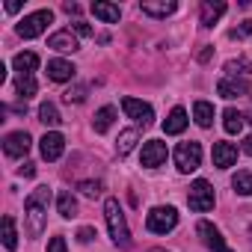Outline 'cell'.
<instances>
[{
  "label": "cell",
  "mask_w": 252,
  "mask_h": 252,
  "mask_svg": "<svg viewBox=\"0 0 252 252\" xmlns=\"http://www.w3.org/2000/svg\"><path fill=\"white\" fill-rule=\"evenodd\" d=\"M39 122H45V125H60V122H63V116H60V110H57V104H51V101H45V104L39 107Z\"/></svg>",
  "instance_id": "83f0119b"
},
{
  "label": "cell",
  "mask_w": 252,
  "mask_h": 252,
  "mask_svg": "<svg viewBox=\"0 0 252 252\" xmlns=\"http://www.w3.org/2000/svg\"><path fill=\"white\" fill-rule=\"evenodd\" d=\"M104 217H107L113 243L122 246V249H128V246H131V231H128L125 214H122V208H119V199H107V202H104Z\"/></svg>",
  "instance_id": "7a4b0ae2"
},
{
  "label": "cell",
  "mask_w": 252,
  "mask_h": 252,
  "mask_svg": "<svg viewBox=\"0 0 252 252\" xmlns=\"http://www.w3.org/2000/svg\"><path fill=\"white\" fill-rule=\"evenodd\" d=\"M249 240H252V225H249Z\"/></svg>",
  "instance_id": "7bdbcfd3"
},
{
  "label": "cell",
  "mask_w": 252,
  "mask_h": 252,
  "mask_svg": "<svg viewBox=\"0 0 252 252\" xmlns=\"http://www.w3.org/2000/svg\"><path fill=\"white\" fill-rule=\"evenodd\" d=\"M3 246L6 249L18 246V231H15V220L12 217H3Z\"/></svg>",
  "instance_id": "f546056e"
},
{
  "label": "cell",
  "mask_w": 252,
  "mask_h": 252,
  "mask_svg": "<svg viewBox=\"0 0 252 252\" xmlns=\"http://www.w3.org/2000/svg\"><path fill=\"white\" fill-rule=\"evenodd\" d=\"M231 187L237 196H252V172H237L231 178Z\"/></svg>",
  "instance_id": "4316f807"
},
{
  "label": "cell",
  "mask_w": 252,
  "mask_h": 252,
  "mask_svg": "<svg viewBox=\"0 0 252 252\" xmlns=\"http://www.w3.org/2000/svg\"><path fill=\"white\" fill-rule=\"evenodd\" d=\"M12 65L18 68V74H33V71L39 68V57H36L33 51H24V54H15V60H12Z\"/></svg>",
  "instance_id": "44dd1931"
},
{
  "label": "cell",
  "mask_w": 252,
  "mask_h": 252,
  "mask_svg": "<svg viewBox=\"0 0 252 252\" xmlns=\"http://www.w3.org/2000/svg\"><path fill=\"white\" fill-rule=\"evenodd\" d=\"M21 9V3H15V0H9V3H6V12H18Z\"/></svg>",
  "instance_id": "ab89813d"
},
{
  "label": "cell",
  "mask_w": 252,
  "mask_h": 252,
  "mask_svg": "<svg viewBox=\"0 0 252 252\" xmlns=\"http://www.w3.org/2000/svg\"><path fill=\"white\" fill-rule=\"evenodd\" d=\"M92 237H95V228H89V225H83V228L77 231V240H80V243H89Z\"/></svg>",
  "instance_id": "e575fe53"
},
{
  "label": "cell",
  "mask_w": 252,
  "mask_h": 252,
  "mask_svg": "<svg viewBox=\"0 0 252 252\" xmlns=\"http://www.w3.org/2000/svg\"><path fill=\"white\" fill-rule=\"evenodd\" d=\"M149 252H163V249H149Z\"/></svg>",
  "instance_id": "b9f144b4"
},
{
  "label": "cell",
  "mask_w": 252,
  "mask_h": 252,
  "mask_svg": "<svg viewBox=\"0 0 252 252\" xmlns=\"http://www.w3.org/2000/svg\"><path fill=\"white\" fill-rule=\"evenodd\" d=\"M39 149H42V158H45V160H60V158H63V152H65V137H63V134H57V131H51V134H45V137H42Z\"/></svg>",
  "instance_id": "9c48e42d"
},
{
  "label": "cell",
  "mask_w": 252,
  "mask_h": 252,
  "mask_svg": "<svg viewBox=\"0 0 252 252\" xmlns=\"http://www.w3.org/2000/svg\"><path fill=\"white\" fill-rule=\"evenodd\" d=\"M175 225H178V211H175L172 205H158V208H152L149 217H146V228L155 231V234H166V231H172Z\"/></svg>",
  "instance_id": "3957f363"
},
{
  "label": "cell",
  "mask_w": 252,
  "mask_h": 252,
  "mask_svg": "<svg viewBox=\"0 0 252 252\" xmlns=\"http://www.w3.org/2000/svg\"><path fill=\"white\" fill-rule=\"evenodd\" d=\"M122 110L128 113V119H134L137 125H143V128H149V125L155 122V110H152V104H146V101L122 98Z\"/></svg>",
  "instance_id": "52a82bcc"
},
{
  "label": "cell",
  "mask_w": 252,
  "mask_h": 252,
  "mask_svg": "<svg viewBox=\"0 0 252 252\" xmlns=\"http://www.w3.org/2000/svg\"><path fill=\"white\" fill-rule=\"evenodd\" d=\"M57 211H60V217H65V220H71V217L77 214V202H74V196H71L68 190H63V193L57 196Z\"/></svg>",
  "instance_id": "cb8c5ba5"
},
{
  "label": "cell",
  "mask_w": 252,
  "mask_h": 252,
  "mask_svg": "<svg viewBox=\"0 0 252 252\" xmlns=\"http://www.w3.org/2000/svg\"><path fill=\"white\" fill-rule=\"evenodd\" d=\"M240 36H252V18L240 24Z\"/></svg>",
  "instance_id": "8d00e7d4"
},
{
  "label": "cell",
  "mask_w": 252,
  "mask_h": 252,
  "mask_svg": "<svg viewBox=\"0 0 252 252\" xmlns=\"http://www.w3.org/2000/svg\"><path fill=\"white\" fill-rule=\"evenodd\" d=\"M222 12H225V3L222 0H205L202 3V27H214L220 18H222Z\"/></svg>",
  "instance_id": "2e32d148"
},
{
  "label": "cell",
  "mask_w": 252,
  "mask_h": 252,
  "mask_svg": "<svg viewBox=\"0 0 252 252\" xmlns=\"http://www.w3.org/2000/svg\"><path fill=\"white\" fill-rule=\"evenodd\" d=\"M249 92H252V89H249Z\"/></svg>",
  "instance_id": "ee69618b"
},
{
  "label": "cell",
  "mask_w": 252,
  "mask_h": 252,
  "mask_svg": "<svg viewBox=\"0 0 252 252\" xmlns=\"http://www.w3.org/2000/svg\"><path fill=\"white\" fill-rule=\"evenodd\" d=\"M234 160H237V149L231 143H214V166L217 169H228V166H234Z\"/></svg>",
  "instance_id": "5bb4252c"
},
{
  "label": "cell",
  "mask_w": 252,
  "mask_h": 252,
  "mask_svg": "<svg viewBox=\"0 0 252 252\" xmlns=\"http://www.w3.org/2000/svg\"><path fill=\"white\" fill-rule=\"evenodd\" d=\"M48 48L60 51V54H74L77 51V36L71 30H57L51 39H48Z\"/></svg>",
  "instance_id": "7c38bea8"
},
{
  "label": "cell",
  "mask_w": 252,
  "mask_h": 252,
  "mask_svg": "<svg viewBox=\"0 0 252 252\" xmlns=\"http://www.w3.org/2000/svg\"><path fill=\"white\" fill-rule=\"evenodd\" d=\"M140 9L146 15H152V18H166V15H172L178 9V3H175V0H143Z\"/></svg>",
  "instance_id": "4fadbf2b"
},
{
  "label": "cell",
  "mask_w": 252,
  "mask_h": 252,
  "mask_svg": "<svg viewBox=\"0 0 252 252\" xmlns=\"http://www.w3.org/2000/svg\"><path fill=\"white\" fill-rule=\"evenodd\" d=\"M83 98H86V86H74V89H68V92H65V101H68V104H71V101H74V104H80Z\"/></svg>",
  "instance_id": "4dcf8cb0"
},
{
  "label": "cell",
  "mask_w": 252,
  "mask_h": 252,
  "mask_svg": "<svg viewBox=\"0 0 252 252\" xmlns=\"http://www.w3.org/2000/svg\"><path fill=\"white\" fill-rule=\"evenodd\" d=\"M80 190L86 196H98L101 193V181H80Z\"/></svg>",
  "instance_id": "1f68e13d"
},
{
  "label": "cell",
  "mask_w": 252,
  "mask_h": 252,
  "mask_svg": "<svg viewBox=\"0 0 252 252\" xmlns=\"http://www.w3.org/2000/svg\"><path fill=\"white\" fill-rule=\"evenodd\" d=\"M243 122H246V116L237 113L234 107L222 110V128H225V134H240L243 131Z\"/></svg>",
  "instance_id": "d6986e66"
},
{
  "label": "cell",
  "mask_w": 252,
  "mask_h": 252,
  "mask_svg": "<svg viewBox=\"0 0 252 252\" xmlns=\"http://www.w3.org/2000/svg\"><path fill=\"white\" fill-rule=\"evenodd\" d=\"M187 110L184 107H175L169 116H166V122H163V134H181L184 128H187Z\"/></svg>",
  "instance_id": "e0dca14e"
},
{
  "label": "cell",
  "mask_w": 252,
  "mask_h": 252,
  "mask_svg": "<svg viewBox=\"0 0 252 252\" xmlns=\"http://www.w3.org/2000/svg\"><path fill=\"white\" fill-rule=\"evenodd\" d=\"M137 140H140V131L137 128H128V131H122L119 134V143H116V152H119V158H125L134 146H137Z\"/></svg>",
  "instance_id": "603a6c76"
},
{
  "label": "cell",
  "mask_w": 252,
  "mask_h": 252,
  "mask_svg": "<svg viewBox=\"0 0 252 252\" xmlns=\"http://www.w3.org/2000/svg\"><path fill=\"white\" fill-rule=\"evenodd\" d=\"M15 89H18L21 98H33V95H36V80H33V74H18Z\"/></svg>",
  "instance_id": "f1b7e54d"
},
{
  "label": "cell",
  "mask_w": 252,
  "mask_h": 252,
  "mask_svg": "<svg viewBox=\"0 0 252 252\" xmlns=\"http://www.w3.org/2000/svg\"><path fill=\"white\" fill-rule=\"evenodd\" d=\"M48 205H51V190L48 187H36L27 202H24V220H27V231L30 237H39L48 220Z\"/></svg>",
  "instance_id": "6da1fadb"
},
{
  "label": "cell",
  "mask_w": 252,
  "mask_h": 252,
  "mask_svg": "<svg viewBox=\"0 0 252 252\" xmlns=\"http://www.w3.org/2000/svg\"><path fill=\"white\" fill-rule=\"evenodd\" d=\"M92 15L101 18L104 24H116V21L122 18V9L113 6V3H104V0H95V3H92Z\"/></svg>",
  "instance_id": "ac0fdd59"
},
{
  "label": "cell",
  "mask_w": 252,
  "mask_h": 252,
  "mask_svg": "<svg viewBox=\"0 0 252 252\" xmlns=\"http://www.w3.org/2000/svg\"><path fill=\"white\" fill-rule=\"evenodd\" d=\"M196 231H199L202 243H205V246H208L211 252H231V249L225 246V240H222V234H220V228H217L214 222H208V220H199Z\"/></svg>",
  "instance_id": "ba28073f"
},
{
  "label": "cell",
  "mask_w": 252,
  "mask_h": 252,
  "mask_svg": "<svg viewBox=\"0 0 252 252\" xmlns=\"http://www.w3.org/2000/svg\"><path fill=\"white\" fill-rule=\"evenodd\" d=\"M18 172H21L24 178H33V175H36V166H33V163H24V166H21Z\"/></svg>",
  "instance_id": "d590c367"
},
{
  "label": "cell",
  "mask_w": 252,
  "mask_h": 252,
  "mask_svg": "<svg viewBox=\"0 0 252 252\" xmlns=\"http://www.w3.org/2000/svg\"><path fill=\"white\" fill-rule=\"evenodd\" d=\"M249 71H252V65H249V60H243V57H240V60H228V63H225V74H228L231 80H234V77H246Z\"/></svg>",
  "instance_id": "484cf974"
},
{
  "label": "cell",
  "mask_w": 252,
  "mask_h": 252,
  "mask_svg": "<svg viewBox=\"0 0 252 252\" xmlns=\"http://www.w3.org/2000/svg\"><path fill=\"white\" fill-rule=\"evenodd\" d=\"M48 252H65V237H63V234L51 237V243H48Z\"/></svg>",
  "instance_id": "d6a6232c"
},
{
  "label": "cell",
  "mask_w": 252,
  "mask_h": 252,
  "mask_svg": "<svg viewBox=\"0 0 252 252\" xmlns=\"http://www.w3.org/2000/svg\"><path fill=\"white\" fill-rule=\"evenodd\" d=\"M54 21V12L51 9H39V12H33V15H27L15 30H18V36L21 39H36V36H42L45 33V27Z\"/></svg>",
  "instance_id": "5b68a950"
},
{
  "label": "cell",
  "mask_w": 252,
  "mask_h": 252,
  "mask_svg": "<svg viewBox=\"0 0 252 252\" xmlns=\"http://www.w3.org/2000/svg\"><path fill=\"white\" fill-rule=\"evenodd\" d=\"M74 71H77V68H74L68 60H51V63H48V77H51L54 83H65V80H71Z\"/></svg>",
  "instance_id": "9a60e30c"
},
{
  "label": "cell",
  "mask_w": 252,
  "mask_h": 252,
  "mask_svg": "<svg viewBox=\"0 0 252 252\" xmlns=\"http://www.w3.org/2000/svg\"><path fill=\"white\" fill-rule=\"evenodd\" d=\"M199 163H202V146L199 143H181L178 149H175V166L181 169V172H196L199 169Z\"/></svg>",
  "instance_id": "8992f818"
},
{
  "label": "cell",
  "mask_w": 252,
  "mask_h": 252,
  "mask_svg": "<svg viewBox=\"0 0 252 252\" xmlns=\"http://www.w3.org/2000/svg\"><path fill=\"white\" fill-rule=\"evenodd\" d=\"M193 119H196L199 128H211V125H214V104L196 101V104H193Z\"/></svg>",
  "instance_id": "ffe728a7"
},
{
  "label": "cell",
  "mask_w": 252,
  "mask_h": 252,
  "mask_svg": "<svg viewBox=\"0 0 252 252\" xmlns=\"http://www.w3.org/2000/svg\"><path fill=\"white\" fill-rule=\"evenodd\" d=\"M243 152H246V155H249V158H252V134H249V137H246V140H243Z\"/></svg>",
  "instance_id": "f35d334b"
},
{
  "label": "cell",
  "mask_w": 252,
  "mask_h": 252,
  "mask_svg": "<svg viewBox=\"0 0 252 252\" xmlns=\"http://www.w3.org/2000/svg\"><path fill=\"white\" fill-rule=\"evenodd\" d=\"M71 27H74V33H77V36H92V27H89L86 21H74Z\"/></svg>",
  "instance_id": "836d02e7"
},
{
  "label": "cell",
  "mask_w": 252,
  "mask_h": 252,
  "mask_svg": "<svg viewBox=\"0 0 252 252\" xmlns=\"http://www.w3.org/2000/svg\"><path fill=\"white\" fill-rule=\"evenodd\" d=\"M3 152L9 158H24L30 152V134L27 131H15V134H6L3 140Z\"/></svg>",
  "instance_id": "30bf717a"
},
{
  "label": "cell",
  "mask_w": 252,
  "mask_h": 252,
  "mask_svg": "<svg viewBox=\"0 0 252 252\" xmlns=\"http://www.w3.org/2000/svg\"><path fill=\"white\" fill-rule=\"evenodd\" d=\"M163 160H166V143H160V140H149V143L143 146V166L155 169V166H160Z\"/></svg>",
  "instance_id": "8fae6325"
},
{
  "label": "cell",
  "mask_w": 252,
  "mask_h": 252,
  "mask_svg": "<svg viewBox=\"0 0 252 252\" xmlns=\"http://www.w3.org/2000/svg\"><path fill=\"white\" fill-rule=\"evenodd\" d=\"M63 9H65L68 15H77V12H80V6H77V3H63Z\"/></svg>",
  "instance_id": "74e56055"
},
{
  "label": "cell",
  "mask_w": 252,
  "mask_h": 252,
  "mask_svg": "<svg viewBox=\"0 0 252 252\" xmlns=\"http://www.w3.org/2000/svg\"><path fill=\"white\" fill-rule=\"evenodd\" d=\"M211 54H214V51H211V48H205V51L199 54V60H202V63H208V60H211Z\"/></svg>",
  "instance_id": "60d3db41"
},
{
  "label": "cell",
  "mask_w": 252,
  "mask_h": 252,
  "mask_svg": "<svg viewBox=\"0 0 252 252\" xmlns=\"http://www.w3.org/2000/svg\"><path fill=\"white\" fill-rule=\"evenodd\" d=\"M217 92H220L222 98H237V95H243V92H246V83H243V80L222 77V80L217 83Z\"/></svg>",
  "instance_id": "7402d4cb"
},
{
  "label": "cell",
  "mask_w": 252,
  "mask_h": 252,
  "mask_svg": "<svg viewBox=\"0 0 252 252\" xmlns=\"http://www.w3.org/2000/svg\"><path fill=\"white\" fill-rule=\"evenodd\" d=\"M214 187L205 181V178H199V181H193L190 184V193H187V205H190V211H196V214H205V211H211L214 208Z\"/></svg>",
  "instance_id": "277c9868"
},
{
  "label": "cell",
  "mask_w": 252,
  "mask_h": 252,
  "mask_svg": "<svg viewBox=\"0 0 252 252\" xmlns=\"http://www.w3.org/2000/svg\"><path fill=\"white\" fill-rule=\"evenodd\" d=\"M113 119H116V110L113 107H101L98 113H95V134H107L110 131V125H113Z\"/></svg>",
  "instance_id": "d4e9b609"
}]
</instances>
